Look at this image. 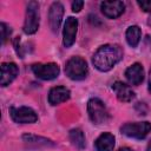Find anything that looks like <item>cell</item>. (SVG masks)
Returning <instances> with one entry per match:
<instances>
[{
    "mask_svg": "<svg viewBox=\"0 0 151 151\" xmlns=\"http://www.w3.org/2000/svg\"><path fill=\"white\" fill-rule=\"evenodd\" d=\"M123 48L117 44H106L100 46L92 57L93 66L100 72H107L123 59Z\"/></svg>",
    "mask_w": 151,
    "mask_h": 151,
    "instance_id": "cell-1",
    "label": "cell"
},
{
    "mask_svg": "<svg viewBox=\"0 0 151 151\" xmlns=\"http://www.w3.org/2000/svg\"><path fill=\"white\" fill-rule=\"evenodd\" d=\"M65 73L72 80H83L88 74V67L81 57H72L66 61Z\"/></svg>",
    "mask_w": 151,
    "mask_h": 151,
    "instance_id": "cell-2",
    "label": "cell"
},
{
    "mask_svg": "<svg viewBox=\"0 0 151 151\" xmlns=\"http://www.w3.org/2000/svg\"><path fill=\"white\" fill-rule=\"evenodd\" d=\"M87 112L91 122L93 124L100 125L105 124L110 119V113L105 104L99 98H91L87 103Z\"/></svg>",
    "mask_w": 151,
    "mask_h": 151,
    "instance_id": "cell-3",
    "label": "cell"
},
{
    "mask_svg": "<svg viewBox=\"0 0 151 151\" xmlns=\"http://www.w3.org/2000/svg\"><path fill=\"white\" fill-rule=\"evenodd\" d=\"M40 24L39 4L37 1H29L26 7V15L24 22V32L26 34H34Z\"/></svg>",
    "mask_w": 151,
    "mask_h": 151,
    "instance_id": "cell-4",
    "label": "cell"
},
{
    "mask_svg": "<svg viewBox=\"0 0 151 151\" xmlns=\"http://www.w3.org/2000/svg\"><path fill=\"white\" fill-rule=\"evenodd\" d=\"M151 131V123L149 122H136V123H126L120 127V132L126 137L134 139L145 138Z\"/></svg>",
    "mask_w": 151,
    "mask_h": 151,
    "instance_id": "cell-5",
    "label": "cell"
},
{
    "mask_svg": "<svg viewBox=\"0 0 151 151\" xmlns=\"http://www.w3.org/2000/svg\"><path fill=\"white\" fill-rule=\"evenodd\" d=\"M9 116L13 122L19 124H33L38 120V116L35 111L27 106H12L9 109Z\"/></svg>",
    "mask_w": 151,
    "mask_h": 151,
    "instance_id": "cell-6",
    "label": "cell"
},
{
    "mask_svg": "<svg viewBox=\"0 0 151 151\" xmlns=\"http://www.w3.org/2000/svg\"><path fill=\"white\" fill-rule=\"evenodd\" d=\"M32 72L34 76L42 80H52L55 79L59 73L60 68L54 63H47V64H33L32 65Z\"/></svg>",
    "mask_w": 151,
    "mask_h": 151,
    "instance_id": "cell-7",
    "label": "cell"
},
{
    "mask_svg": "<svg viewBox=\"0 0 151 151\" xmlns=\"http://www.w3.org/2000/svg\"><path fill=\"white\" fill-rule=\"evenodd\" d=\"M77 31H78V20L73 17H68L65 21L63 29V44L66 48L71 47L74 44Z\"/></svg>",
    "mask_w": 151,
    "mask_h": 151,
    "instance_id": "cell-8",
    "label": "cell"
},
{
    "mask_svg": "<svg viewBox=\"0 0 151 151\" xmlns=\"http://www.w3.org/2000/svg\"><path fill=\"white\" fill-rule=\"evenodd\" d=\"M63 17H64V6L61 5V2H59V1L53 2L50 7V11H48L50 27H51L53 33H58Z\"/></svg>",
    "mask_w": 151,
    "mask_h": 151,
    "instance_id": "cell-9",
    "label": "cell"
},
{
    "mask_svg": "<svg viewBox=\"0 0 151 151\" xmlns=\"http://www.w3.org/2000/svg\"><path fill=\"white\" fill-rule=\"evenodd\" d=\"M100 9L106 18L116 19L123 14L125 4L123 1H103L100 4Z\"/></svg>",
    "mask_w": 151,
    "mask_h": 151,
    "instance_id": "cell-10",
    "label": "cell"
},
{
    "mask_svg": "<svg viewBox=\"0 0 151 151\" xmlns=\"http://www.w3.org/2000/svg\"><path fill=\"white\" fill-rule=\"evenodd\" d=\"M19 74V68L14 63H2L1 64V78L0 84L2 87L9 85Z\"/></svg>",
    "mask_w": 151,
    "mask_h": 151,
    "instance_id": "cell-11",
    "label": "cell"
},
{
    "mask_svg": "<svg viewBox=\"0 0 151 151\" xmlns=\"http://www.w3.org/2000/svg\"><path fill=\"white\" fill-rule=\"evenodd\" d=\"M71 97V92L65 86H55L52 87L48 92V103L51 105H59L66 100H68Z\"/></svg>",
    "mask_w": 151,
    "mask_h": 151,
    "instance_id": "cell-12",
    "label": "cell"
},
{
    "mask_svg": "<svg viewBox=\"0 0 151 151\" xmlns=\"http://www.w3.org/2000/svg\"><path fill=\"white\" fill-rule=\"evenodd\" d=\"M125 78L131 85H139L144 80V68L142 64L134 63L125 71Z\"/></svg>",
    "mask_w": 151,
    "mask_h": 151,
    "instance_id": "cell-13",
    "label": "cell"
},
{
    "mask_svg": "<svg viewBox=\"0 0 151 151\" xmlns=\"http://www.w3.org/2000/svg\"><path fill=\"white\" fill-rule=\"evenodd\" d=\"M112 90L116 93L118 100H120L123 103H129L132 99H134V97H136V94L132 91V88L129 85H126V84H124L122 81H116L112 85Z\"/></svg>",
    "mask_w": 151,
    "mask_h": 151,
    "instance_id": "cell-14",
    "label": "cell"
},
{
    "mask_svg": "<svg viewBox=\"0 0 151 151\" xmlns=\"http://www.w3.org/2000/svg\"><path fill=\"white\" fill-rule=\"evenodd\" d=\"M114 140L116 139L112 133L104 132L94 140V147L97 151H113Z\"/></svg>",
    "mask_w": 151,
    "mask_h": 151,
    "instance_id": "cell-15",
    "label": "cell"
},
{
    "mask_svg": "<svg viewBox=\"0 0 151 151\" xmlns=\"http://www.w3.org/2000/svg\"><path fill=\"white\" fill-rule=\"evenodd\" d=\"M140 35H142V31L137 25H132L126 29L125 37H126V41L131 47H137V45L140 41Z\"/></svg>",
    "mask_w": 151,
    "mask_h": 151,
    "instance_id": "cell-16",
    "label": "cell"
},
{
    "mask_svg": "<svg viewBox=\"0 0 151 151\" xmlns=\"http://www.w3.org/2000/svg\"><path fill=\"white\" fill-rule=\"evenodd\" d=\"M68 137H70V140L71 143L73 144V146H76L78 150H83L85 149V136H84V132L76 127V129H72L68 133Z\"/></svg>",
    "mask_w": 151,
    "mask_h": 151,
    "instance_id": "cell-17",
    "label": "cell"
},
{
    "mask_svg": "<svg viewBox=\"0 0 151 151\" xmlns=\"http://www.w3.org/2000/svg\"><path fill=\"white\" fill-rule=\"evenodd\" d=\"M22 139L28 143V144H42V145H54V143H52V140L44 138V137H38L34 134H24Z\"/></svg>",
    "mask_w": 151,
    "mask_h": 151,
    "instance_id": "cell-18",
    "label": "cell"
},
{
    "mask_svg": "<svg viewBox=\"0 0 151 151\" xmlns=\"http://www.w3.org/2000/svg\"><path fill=\"white\" fill-rule=\"evenodd\" d=\"M0 31H1V40H2V44H5L6 40L9 38L11 27H9L8 25H6L5 22H1V24H0Z\"/></svg>",
    "mask_w": 151,
    "mask_h": 151,
    "instance_id": "cell-19",
    "label": "cell"
},
{
    "mask_svg": "<svg viewBox=\"0 0 151 151\" xmlns=\"http://www.w3.org/2000/svg\"><path fill=\"white\" fill-rule=\"evenodd\" d=\"M13 45H14V48H15L17 54H18L20 58H24L22 48H21V45H20V37H15V38H14V40H13Z\"/></svg>",
    "mask_w": 151,
    "mask_h": 151,
    "instance_id": "cell-20",
    "label": "cell"
},
{
    "mask_svg": "<svg viewBox=\"0 0 151 151\" xmlns=\"http://www.w3.org/2000/svg\"><path fill=\"white\" fill-rule=\"evenodd\" d=\"M137 4L144 12H151V0H142L137 1Z\"/></svg>",
    "mask_w": 151,
    "mask_h": 151,
    "instance_id": "cell-21",
    "label": "cell"
},
{
    "mask_svg": "<svg viewBox=\"0 0 151 151\" xmlns=\"http://www.w3.org/2000/svg\"><path fill=\"white\" fill-rule=\"evenodd\" d=\"M83 6H84V1L76 0V1L72 2V11L76 12V13H78V12H80L83 9Z\"/></svg>",
    "mask_w": 151,
    "mask_h": 151,
    "instance_id": "cell-22",
    "label": "cell"
},
{
    "mask_svg": "<svg viewBox=\"0 0 151 151\" xmlns=\"http://www.w3.org/2000/svg\"><path fill=\"white\" fill-rule=\"evenodd\" d=\"M147 88H149V92L151 93V70H150V76H149V86H147Z\"/></svg>",
    "mask_w": 151,
    "mask_h": 151,
    "instance_id": "cell-23",
    "label": "cell"
},
{
    "mask_svg": "<svg viewBox=\"0 0 151 151\" xmlns=\"http://www.w3.org/2000/svg\"><path fill=\"white\" fill-rule=\"evenodd\" d=\"M118 151H133V150L130 149V147H122V149H119Z\"/></svg>",
    "mask_w": 151,
    "mask_h": 151,
    "instance_id": "cell-24",
    "label": "cell"
},
{
    "mask_svg": "<svg viewBox=\"0 0 151 151\" xmlns=\"http://www.w3.org/2000/svg\"><path fill=\"white\" fill-rule=\"evenodd\" d=\"M147 25L151 27V12H150V17H149V19H147Z\"/></svg>",
    "mask_w": 151,
    "mask_h": 151,
    "instance_id": "cell-25",
    "label": "cell"
},
{
    "mask_svg": "<svg viewBox=\"0 0 151 151\" xmlns=\"http://www.w3.org/2000/svg\"><path fill=\"white\" fill-rule=\"evenodd\" d=\"M146 151H151V140L149 142V144H147V147H146Z\"/></svg>",
    "mask_w": 151,
    "mask_h": 151,
    "instance_id": "cell-26",
    "label": "cell"
}]
</instances>
